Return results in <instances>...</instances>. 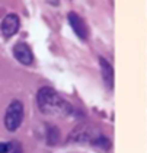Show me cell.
<instances>
[{"label":"cell","mask_w":147,"mask_h":153,"mask_svg":"<svg viewBox=\"0 0 147 153\" xmlns=\"http://www.w3.org/2000/svg\"><path fill=\"white\" fill-rule=\"evenodd\" d=\"M36 102L42 114L64 117V115H71L74 112V108L50 86H44L38 91Z\"/></svg>","instance_id":"6da1fadb"},{"label":"cell","mask_w":147,"mask_h":153,"mask_svg":"<svg viewBox=\"0 0 147 153\" xmlns=\"http://www.w3.org/2000/svg\"><path fill=\"white\" fill-rule=\"evenodd\" d=\"M23 104L19 99H13L4 112V127L9 131H16L23 121Z\"/></svg>","instance_id":"7a4b0ae2"},{"label":"cell","mask_w":147,"mask_h":153,"mask_svg":"<svg viewBox=\"0 0 147 153\" xmlns=\"http://www.w3.org/2000/svg\"><path fill=\"white\" fill-rule=\"evenodd\" d=\"M98 134H99V131L96 128L83 124V126L76 127V128L70 133L67 140L70 141V143H89V144H91L92 140H93Z\"/></svg>","instance_id":"3957f363"},{"label":"cell","mask_w":147,"mask_h":153,"mask_svg":"<svg viewBox=\"0 0 147 153\" xmlns=\"http://www.w3.org/2000/svg\"><path fill=\"white\" fill-rule=\"evenodd\" d=\"M0 29H1V34L4 38H10L13 36L18 29H19V18L16 13H9L7 16H4V19L1 21L0 25Z\"/></svg>","instance_id":"277c9868"},{"label":"cell","mask_w":147,"mask_h":153,"mask_svg":"<svg viewBox=\"0 0 147 153\" xmlns=\"http://www.w3.org/2000/svg\"><path fill=\"white\" fill-rule=\"evenodd\" d=\"M68 24L71 26V29L74 31V34L79 36L80 39H86L88 38V26L85 24V21L82 19V16L77 15L76 12H70L67 15Z\"/></svg>","instance_id":"5b68a950"},{"label":"cell","mask_w":147,"mask_h":153,"mask_svg":"<svg viewBox=\"0 0 147 153\" xmlns=\"http://www.w3.org/2000/svg\"><path fill=\"white\" fill-rule=\"evenodd\" d=\"M13 56L19 63H22L25 66H29L34 61V54H32L31 48L28 47L25 42H18L13 47Z\"/></svg>","instance_id":"8992f818"},{"label":"cell","mask_w":147,"mask_h":153,"mask_svg":"<svg viewBox=\"0 0 147 153\" xmlns=\"http://www.w3.org/2000/svg\"><path fill=\"white\" fill-rule=\"evenodd\" d=\"M99 64H101V71H102V77L106 83L108 88H112L114 86V69L111 66V63L106 59L101 57L99 59Z\"/></svg>","instance_id":"52a82bcc"},{"label":"cell","mask_w":147,"mask_h":153,"mask_svg":"<svg viewBox=\"0 0 147 153\" xmlns=\"http://www.w3.org/2000/svg\"><path fill=\"white\" fill-rule=\"evenodd\" d=\"M93 147H96V149H99V150H103V152H109L111 150V140L105 136V134H102L99 133L91 143Z\"/></svg>","instance_id":"ba28073f"},{"label":"cell","mask_w":147,"mask_h":153,"mask_svg":"<svg viewBox=\"0 0 147 153\" xmlns=\"http://www.w3.org/2000/svg\"><path fill=\"white\" fill-rule=\"evenodd\" d=\"M45 137H47V144L50 146H56L58 140H60V130L56 126L47 124L45 127Z\"/></svg>","instance_id":"9c48e42d"},{"label":"cell","mask_w":147,"mask_h":153,"mask_svg":"<svg viewBox=\"0 0 147 153\" xmlns=\"http://www.w3.org/2000/svg\"><path fill=\"white\" fill-rule=\"evenodd\" d=\"M9 153H23L22 144L19 141H12V149Z\"/></svg>","instance_id":"30bf717a"},{"label":"cell","mask_w":147,"mask_h":153,"mask_svg":"<svg viewBox=\"0 0 147 153\" xmlns=\"http://www.w3.org/2000/svg\"><path fill=\"white\" fill-rule=\"evenodd\" d=\"M12 149V141H6V143H0V153H9Z\"/></svg>","instance_id":"8fae6325"}]
</instances>
